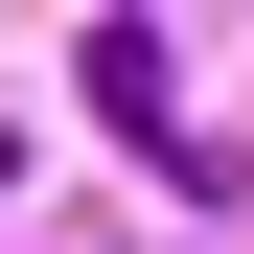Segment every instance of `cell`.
<instances>
[{
    "label": "cell",
    "mask_w": 254,
    "mask_h": 254,
    "mask_svg": "<svg viewBox=\"0 0 254 254\" xmlns=\"http://www.w3.org/2000/svg\"><path fill=\"white\" fill-rule=\"evenodd\" d=\"M93 116H116V139H162V23H93ZM162 162H185V139H162Z\"/></svg>",
    "instance_id": "cell-1"
}]
</instances>
